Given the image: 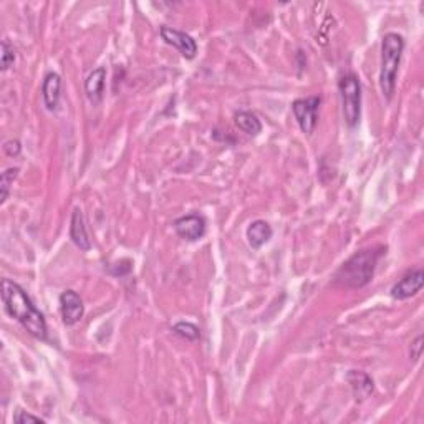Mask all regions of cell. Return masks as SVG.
<instances>
[{
  "label": "cell",
  "mask_w": 424,
  "mask_h": 424,
  "mask_svg": "<svg viewBox=\"0 0 424 424\" xmlns=\"http://www.w3.org/2000/svg\"><path fill=\"white\" fill-rule=\"evenodd\" d=\"M2 302L5 312L15 318L32 337L37 340H47V322L40 310L34 305L25 290L19 284L3 278L2 280Z\"/></svg>",
  "instance_id": "1"
},
{
  "label": "cell",
  "mask_w": 424,
  "mask_h": 424,
  "mask_svg": "<svg viewBox=\"0 0 424 424\" xmlns=\"http://www.w3.org/2000/svg\"><path fill=\"white\" fill-rule=\"evenodd\" d=\"M385 247L363 249L351 256L335 274V282L348 289H360L368 285L375 276L379 257L385 254Z\"/></svg>",
  "instance_id": "2"
},
{
  "label": "cell",
  "mask_w": 424,
  "mask_h": 424,
  "mask_svg": "<svg viewBox=\"0 0 424 424\" xmlns=\"http://www.w3.org/2000/svg\"><path fill=\"white\" fill-rule=\"evenodd\" d=\"M405 40L399 34L390 32L381 42V70H379V87L386 100H391L397 88L398 68L401 63Z\"/></svg>",
  "instance_id": "3"
},
{
  "label": "cell",
  "mask_w": 424,
  "mask_h": 424,
  "mask_svg": "<svg viewBox=\"0 0 424 424\" xmlns=\"http://www.w3.org/2000/svg\"><path fill=\"white\" fill-rule=\"evenodd\" d=\"M338 90L342 96L343 116L350 128L357 126L361 116V85L357 75L346 74L338 82Z\"/></svg>",
  "instance_id": "4"
},
{
  "label": "cell",
  "mask_w": 424,
  "mask_h": 424,
  "mask_svg": "<svg viewBox=\"0 0 424 424\" xmlns=\"http://www.w3.org/2000/svg\"><path fill=\"white\" fill-rule=\"evenodd\" d=\"M320 96H309V98L295 100L292 104L293 116L298 126L305 135H312L318 121V108H320Z\"/></svg>",
  "instance_id": "5"
},
{
  "label": "cell",
  "mask_w": 424,
  "mask_h": 424,
  "mask_svg": "<svg viewBox=\"0 0 424 424\" xmlns=\"http://www.w3.org/2000/svg\"><path fill=\"white\" fill-rule=\"evenodd\" d=\"M159 34H161V37H163L164 42H166L168 45L176 47L186 60H192L194 56H196L197 43H196V40L191 37V35L184 34V32H181V30H176V28L166 27V25L161 27Z\"/></svg>",
  "instance_id": "6"
},
{
  "label": "cell",
  "mask_w": 424,
  "mask_h": 424,
  "mask_svg": "<svg viewBox=\"0 0 424 424\" xmlns=\"http://www.w3.org/2000/svg\"><path fill=\"white\" fill-rule=\"evenodd\" d=\"M175 229L177 236L184 241L196 242L203 239L205 234V219L199 214H188L175 221Z\"/></svg>",
  "instance_id": "7"
},
{
  "label": "cell",
  "mask_w": 424,
  "mask_h": 424,
  "mask_svg": "<svg viewBox=\"0 0 424 424\" xmlns=\"http://www.w3.org/2000/svg\"><path fill=\"white\" fill-rule=\"evenodd\" d=\"M60 310H62V318L65 325L74 326L83 318V300L75 290H65L62 295H60Z\"/></svg>",
  "instance_id": "8"
},
{
  "label": "cell",
  "mask_w": 424,
  "mask_h": 424,
  "mask_svg": "<svg viewBox=\"0 0 424 424\" xmlns=\"http://www.w3.org/2000/svg\"><path fill=\"white\" fill-rule=\"evenodd\" d=\"M424 285V274L421 269H416L408 272L401 280L398 282L397 285L391 289V297L394 300H406V298H411L416 295L418 292H421Z\"/></svg>",
  "instance_id": "9"
},
{
  "label": "cell",
  "mask_w": 424,
  "mask_h": 424,
  "mask_svg": "<svg viewBox=\"0 0 424 424\" xmlns=\"http://www.w3.org/2000/svg\"><path fill=\"white\" fill-rule=\"evenodd\" d=\"M70 237L74 241V244L80 250H90L91 249V242L90 237H88L87 232V225H85L83 214L78 208L74 209V214H71V224H70Z\"/></svg>",
  "instance_id": "10"
},
{
  "label": "cell",
  "mask_w": 424,
  "mask_h": 424,
  "mask_svg": "<svg viewBox=\"0 0 424 424\" xmlns=\"http://www.w3.org/2000/svg\"><path fill=\"white\" fill-rule=\"evenodd\" d=\"M60 90H62V78L56 74H48L42 85V96L48 111H55L60 102Z\"/></svg>",
  "instance_id": "11"
},
{
  "label": "cell",
  "mask_w": 424,
  "mask_h": 424,
  "mask_svg": "<svg viewBox=\"0 0 424 424\" xmlns=\"http://www.w3.org/2000/svg\"><path fill=\"white\" fill-rule=\"evenodd\" d=\"M346 379H348L351 390H353V397L357 401H365V399L373 393V379L366 373H363V371L351 370Z\"/></svg>",
  "instance_id": "12"
},
{
  "label": "cell",
  "mask_w": 424,
  "mask_h": 424,
  "mask_svg": "<svg viewBox=\"0 0 424 424\" xmlns=\"http://www.w3.org/2000/svg\"><path fill=\"white\" fill-rule=\"evenodd\" d=\"M104 80H107V70L103 67L93 70L85 82V91L91 103H100L103 100Z\"/></svg>",
  "instance_id": "13"
},
{
  "label": "cell",
  "mask_w": 424,
  "mask_h": 424,
  "mask_svg": "<svg viewBox=\"0 0 424 424\" xmlns=\"http://www.w3.org/2000/svg\"><path fill=\"white\" fill-rule=\"evenodd\" d=\"M245 236H247V242L250 247L257 250L272 239V227H270L265 221H260V219L254 221L252 224L247 227Z\"/></svg>",
  "instance_id": "14"
},
{
  "label": "cell",
  "mask_w": 424,
  "mask_h": 424,
  "mask_svg": "<svg viewBox=\"0 0 424 424\" xmlns=\"http://www.w3.org/2000/svg\"><path fill=\"white\" fill-rule=\"evenodd\" d=\"M234 123L241 131L247 133L250 136H257L262 131V123L254 113L250 111H239L234 115Z\"/></svg>",
  "instance_id": "15"
},
{
  "label": "cell",
  "mask_w": 424,
  "mask_h": 424,
  "mask_svg": "<svg viewBox=\"0 0 424 424\" xmlns=\"http://www.w3.org/2000/svg\"><path fill=\"white\" fill-rule=\"evenodd\" d=\"M172 332H175L176 335H179L181 338H186V340H189V342L199 340V337H201L199 328H197L194 323H189V322L176 323V325L172 326Z\"/></svg>",
  "instance_id": "16"
},
{
  "label": "cell",
  "mask_w": 424,
  "mask_h": 424,
  "mask_svg": "<svg viewBox=\"0 0 424 424\" xmlns=\"http://www.w3.org/2000/svg\"><path fill=\"white\" fill-rule=\"evenodd\" d=\"M19 176V168H9L7 171L2 172L0 176V189H2V196H0V203H5L7 197H9L10 186L14 184V179Z\"/></svg>",
  "instance_id": "17"
},
{
  "label": "cell",
  "mask_w": 424,
  "mask_h": 424,
  "mask_svg": "<svg viewBox=\"0 0 424 424\" xmlns=\"http://www.w3.org/2000/svg\"><path fill=\"white\" fill-rule=\"evenodd\" d=\"M15 62V50L14 47L10 45L9 40H3L2 47H0V68L2 71L9 70V68Z\"/></svg>",
  "instance_id": "18"
},
{
  "label": "cell",
  "mask_w": 424,
  "mask_h": 424,
  "mask_svg": "<svg viewBox=\"0 0 424 424\" xmlns=\"http://www.w3.org/2000/svg\"><path fill=\"white\" fill-rule=\"evenodd\" d=\"M14 423L17 424H25V423H43L42 418H38V416H34L30 413H27V411H15L14 414Z\"/></svg>",
  "instance_id": "19"
},
{
  "label": "cell",
  "mask_w": 424,
  "mask_h": 424,
  "mask_svg": "<svg viewBox=\"0 0 424 424\" xmlns=\"http://www.w3.org/2000/svg\"><path fill=\"white\" fill-rule=\"evenodd\" d=\"M3 151H5V155L10 157L19 156L20 151H22V144H20V141L17 140H9L5 144H3Z\"/></svg>",
  "instance_id": "20"
},
{
  "label": "cell",
  "mask_w": 424,
  "mask_h": 424,
  "mask_svg": "<svg viewBox=\"0 0 424 424\" xmlns=\"http://www.w3.org/2000/svg\"><path fill=\"white\" fill-rule=\"evenodd\" d=\"M421 351H423V335H418L416 340L411 343V350H410V357L413 358L414 361H418L421 358Z\"/></svg>",
  "instance_id": "21"
}]
</instances>
